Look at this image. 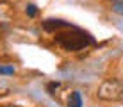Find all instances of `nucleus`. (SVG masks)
I'll return each mask as SVG.
<instances>
[{
  "label": "nucleus",
  "instance_id": "1a4fd4ad",
  "mask_svg": "<svg viewBox=\"0 0 123 107\" xmlns=\"http://www.w3.org/2000/svg\"><path fill=\"white\" fill-rule=\"evenodd\" d=\"M4 107H16V105H4Z\"/></svg>",
  "mask_w": 123,
  "mask_h": 107
},
{
  "label": "nucleus",
  "instance_id": "39448f33",
  "mask_svg": "<svg viewBox=\"0 0 123 107\" xmlns=\"http://www.w3.org/2000/svg\"><path fill=\"white\" fill-rule=\"evenodd\" d=\"M7 73H14V68H12V66L0 68V75H7Z\"/></svg>",
  "mask_w": 123,
  "mask_h": 107
},
{
  "label": "nucleus",
  "instance_id": "20e7f679",
  "mask_svg": "<svg viewBox=\"0 0 123 107\" xmlns=\"http://www.w3.org/2000/svg\"><path fill=\"white\" fill-rule=\"evenodd\" d=\"M68 107H82V98H80V93H79V91H73V93L70 95Z\"/></svg>",
  "mask_w": 123,
  "mask_h": 107
},
{
  "label": "nucleus",
  "instance_id": "6e6552de",
  "mask_svg": "<svg viewBox=\"0 0 123 107\" xmlns=\"http://www.w3.org/2000/svg\"><path fill=\"white\" fill-rule=\"evenodd\" d=\"M55 88H57V84H54V82H52V84H48V91H54Z\"/></svg>",
  "mask_w": 123,
  "mask_h": 107
},
{
  "label": "nucleus",
  "instance_id": "7ed1b4c3",
  "mask_svg": "<svg viewBox=\"0 0 123 107\" xmlns=\"http://www.w3.org/2000/svg\"><path fill=\"white\" fill-rule=\"evenodd\" d=\"M71 29V25L68 23V21H62V20H45L43 21V29L48 32H54L57 31V29Z\"/></svg>",
  "mask_w": 123,
  "mask_h": 107
},
{
  "label": "nucleus",
  "instance_id": "f03ea898",
  "mask_svg": "<svg viewBox=\"0 0 123 107\" xmlns=\"http://www.w3.org/2000/svg\"><path fill=\"white\" fill-rule=\"evenodd\" d=\"M98 96L102 100H107V102L123 100V84L120 80H116V79L105 80V82L100 86V89H98Z\"/></svg>",
  "mask_w": 123,
  "mask_h": 107
},
{
  "label": "nucleus",
  "instance_id": "423d86ee",
  "mask_svg": "<svg viewBox=\"0 0 123 107\" xmlns=\"http://www.w3.org/2000/svg\"><path fill=\"white\" fill-rule=\"evenodd\" d=\"M27 14H29V16H34V14H36V6H34V4H29V6H27Z\"/></svg>",
  "mask_w": 123,
  "mask_h": 107
},
{
  "label": "nucleus",
  "instance_id": "0eeeda50",
  "mask_svg": "<svg viewBox=\"0 0 123 107\" xmlns=\"http://www.w3.org/2000/svg\"><path fill=\"white\" fill-rule=\"evenodd\" d=\"M112 9L116 11V13H120V14H123V2H118V4H114V6H112Z\"/></svg>",
  "mask_w": 123,
  "mask_h": 107
},
{
  "label": "nucleus",
  "instance_id": "f257e3e1",
  "mask_svg": "<svg viewBox=\"0 0 123 107\" xmlns=\"http://www.w3.org/2000/svg\"><path fill=\"white\" fill-rule=\"evenodd\" d=\"M55 43L59 46H62L64 50H68V52H79V50L93 45L95 39H93L89 34L73 29V31H70V32L57 34V36H55Z\"/></svg>",
  "mask_w": 123,
  "mask_h": 107
}]
</instances>
